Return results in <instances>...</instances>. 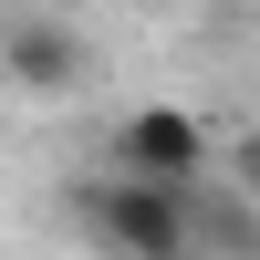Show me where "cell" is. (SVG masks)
<instances>
[{
	"instance_id": "1",
	"label": "cell",
	"mask_w": 260,
	"mask_h": 260,
	"mask_svg": "<svg viewBox=\"0 0 260 260\" xmlns=\"http://www.w3.org/2000/svg\"><path fill=\"white\" fill-rule=\"evenodd\" d=\"M62 208L115 260H187V187H167V177H73Z\"/></svg>"
},
{
	"instance_id": "2",
	"label": "cell",
	"mask_w": 260,
	"mask_h": 260,
	"mask_svg": "<svg viewBox=\"0 0 260 260\" xmlns=\"http://www.w3.org/2000/svg\"><path fill=\"white\" fill-rule=\"evenodd\" d=\"M208 156H219V136H208V115H187V104H136V115H115V177L198 187Z\"/></svg>"
},
{
	"instance_id": "3",
	"label": "cell",
	"mask_w": 260,
	"mask_h": 260,
	"mask_svg": "<svg viewBox=\"0 0 260 260\" xmlns=\"http://www.w3.org/2000/svg\"><path fill=\"white\" fill-rule=\"evenodd\" d=\"M0 73H11L21 94H73V83L94 73V52H83L73 21H11V31H0Z\"/></svg>"
},
{
	"instance_id": "4",
	"label": "cell",
	"mask_w": 260,
	"mask_h": 260,
	"mask_svg": "<svg viewBox=\"0 0 260 260\" xmlns=\"http://www.w3.org/2000/svg\"><path fill=\"white\" fill-rule=\"evenodd\" d=\"M187 260H260V198H240L229 177L187 187Z\"/></svg>"
},
{
	"instance_id": "5",
	"label": "cell",
	"mask_w": 260,
	"mask_h": 260,
	"mask_svg": "<svg viewBox=\"0 0 260 260\" xmlns=\"http://www.w3.org/2000/svg\"><path fill=\"white\" fill-rule=\"evenodd\" d=\"M219 177L240 187V198H260V125H250V136H229V156H219Z\"/></svg>"
}]
</instances>
